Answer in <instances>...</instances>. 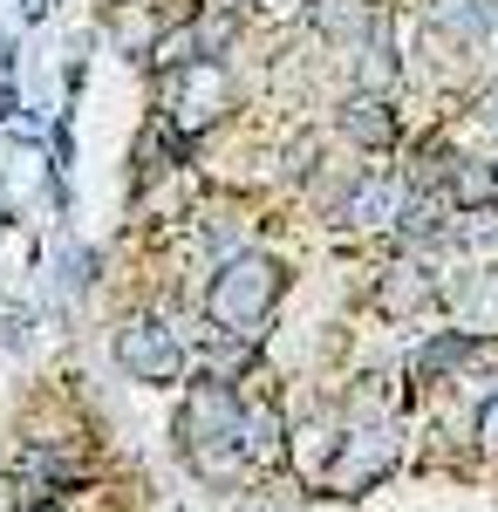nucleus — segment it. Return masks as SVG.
I'll list each match as a JSON object with an SVG mask.
<instances>
[{
	"label": "nucleus",
	"mask_w": 498,
	"mask_h": 512,
	"mask_svg": "<svg viewBox=\"0 0 498 512\" xmlns=\"http://www.w3.org/2000/svg\"><path fill=\"white\" fill-rule=\"evenodd\" d=\"M430 28H451V35L478 41L492 28V0H430Z\"/></svg>",
	"instance_id": "nucleus-10"
},
{
	"label": "nucleus",
	"mask_w": 498,
	"mask_h": 512,
	"mask_svg": "<svg viewBox=\"0 0 498 512\" xmlns=\"http://www.w3.org/2000/svg\"><path fill=\"white\" fill-rule=\"evenodd\" d=\"M437 294V280L423 274V267H389L383 287H376V301H383V315H417L423 301Z\"/></svg>",
	"instance_id": "nucleus-7"
},
{
	"label": "nucleus",
	"mask_w": 498,
	"mask_h": 512,
	"mask_svg": "<svg viewBox=\"0 0 498 512\" xmlns=\"http://www.w3.org/2000/svg\"><path fill=\"white\" fill-rule=\"evenodd\" d=\"M342 137H355L362 151H389L396 144V117H389L383 96H355L342 110Z\"/></svg>",
	"instance_id": "nucleus-6"
},
{
	"label": "nucleus",
	"mask_w": 498,
	"mask_h": 512,
	"mask_svg": "<svg viewBox=\"0 0 498 512\" xmlns=\"http://www.w3.org/2000/svg\"><path fill=\"white\" fill-rule=\"evenodd\" d=\"M178 451L192 458L198 478H239V458H246V410H239V396H232L219 376L185 396Z\"/></svg>",
	"instance_id": "nucleus-1"
},
{
	"label": "nucleus",
	"mask_w": 498,
	"mask_h": 512,
	"mask_svg": "<svg viewBox=\"0 0 498 512\" xmlns=\"http://www.w3.org/2000/svg\"><path fill=\"white\" fill-rule=\"evenodd\" d=\"M314 171V137H294V151H287V178H307Z\"/></svg>",
	"instance_id": "nucleus-16"
},
{
	"label": "nucleus",
	"mask_w": 498,
	"mask_h": 512,
	"mask_svg": "<svg viewBox=\"0 0 498 512\" xmlns=\"http://www.w3.org/2000/svg\"><path fill=\"white\" fill-rule=\"evenodd\" d=\"M253 7H260L267 21H301L307 14V0H253Z\"/></svg>",
	"instance_id": "nucleus-17"
},
{
	"label": "nucleus",
	"mask_w": 498,
	"mask_h": 512,
	"mask_svg": "<svg viewBox=\"0 0 498 512\" xmlns=\"http://www.w3.org/2000/svg\"><path fill=\"white\" fill-rule=\"evenodd\" d=\"M355 82H362V96H376L396 82V48H389V21L369 28V48H362V62H355Z\"/></svg>",
	"instance_id": "nucleus-9"
},
{
	"label": "nucleus",
	"mask_w": 498,
	"mask_h": 512,
	"mask_svg": "<svg viewBox=\"0 0 498 512\" xmlns=\"http://www.w3.org/2000/svg\"><path fill=\"white\" fill-rule=\"evenodd\" d=\"M478 437H485V451H498V396L478 410Z\"/></svg>",
	"instance_id": "nucleus-18"
},
{
	"label": "nucleus",
	"mask_w": 498,
	"mask_h": 512,
	"mask_svg": "<svg viewBox=\"0 0 498 512\" xmlns=\"http://www.w3.org/2000/svg\"><path fill=\"white\" fill-rule=\"evenodd\" d=\"M464 355H471V342H464V335H437V342L423 349V369H430V376H437V369H458Z\"/></svg>",
	"instance_id": "nucleus-14"
},
{
	"label": "nucleus",
	"mask_w": 498,
	"mask_h": 512,
	"mask_svg": "<svg viewBox=\"0 0 498 512\" xmlns=\"http://www.w3.org/2000/svg\"><path fill=\"white\" fill-rule=\"evenodd\" d=\"M205 246H212V253H232V246H239V219H232V212H212V219H205Z\"/></svg>",
	"instance_id": "nucleus-15"
},
{
	"label": "nucleus",
	"mask_w": 498,
	"mask_h": 512,
	"mask_svg": "<svg viewBox=\"0 0 498 512\" xmlns=\"http://www.w3.org/2000/svg\"><path fill=\"white\" fill-rule=\"evenodd\" d=\"M335 444H342V437L328 431V424H307L301 444H294V465H301L307 478H321V472H328V458H335Z\"/></svg>",
	"instance_id": "nucleus-12"
},
{
	"label": "nucleus",
	"mask_w": 498,
	"mask_h": 512,
	"mask_svg": "<svg viewBox=\"0 0 498 512\" xmlns=\"http://www.w3.org/2000/svg\"><path fill=\"white\" fill-rule=\"evenodd\" d=\"M226 110V76L219 62H178V130H205V123Z\"/></svg>",
	"instance_id": "nucleus-5"
},
{
	"label": "nucleus",
	"mask_w": 498,
	"mask_h": 512,
	"mask_svg": "<svg viewBox=\"0 0 498 512\" xmlns=\"http://www.w3.org/2000/svg\"><path fill=\"white\" fill-rule=\"evenodd\" d=\"M498 178L485 171V164H451V198H458L464 212H478V205H492Z\"/></svg>",
	"instance_id": "nucleus-11"
},
{
	"label": "nucleus",
	"mask_w": 498,
	"mask_h": 512,
	"mask_svg": "<svg viewBox=\"0 0 498 512\" xmlns=\"http://www.w3.org/2000/svg\"><path fill=\"white\" fill-rule=\"evenodd\" d=\"M28 512H55V506H28Z\"/></svg>",
	"instance_id": "nucleus-19"
},
{
	"label": "nucleus",
	"mask_w": 498,
	"mask_h": 512,
	"mask_svg": "<svg viewBox=\"0 0 498 512\" xmlns=\"http://www.w3.org/2000/svg\"><path fill=\"white\" fill-rule=\"evenodd\" d=\"M280 287H287V267L267 260V253H232L219 280H212V328L219 335H253L260 321L273 315V301H280Z\"/></svg>",
	"instance_id": "nucleus-2"
},
{
	"label": "nucleus",
	"mask_w": 498,
	"mask_h": 512,
	"mask_svg": "<svg viewBox=\"0 0 498 512\" xmlns=\"http://www.w3.org/2000/svg\"><path fill=\"white\" fill-rule=\"evenodd\" d=\"M116 362H123V376H137V383H178V369H185V342L171 335V321L137 315L123 335H116Z\"/></svg>",
	"instance_id": "nucleus-3"
},
{
	"label": "nucleus",
	"mask_w": 498,
	"mask_h": 512,
	"mask_svg": "<svg viewBox=\"0 0 498 512\" xmlns=\"http://www.w3.org/2000/svg\"><path fill=\"white\" fill-rule=\"evenodd\" d=\"M314 28L335 35V41H355V35L376 28V7L369 0H314Z\"/></svg>",
	"instance_id": "nucleus-8"
},
{
	"label": "nucleus",
	"mask_w": 498,
	"mask_h": 512,
	"mask_svg": "<svg viewBox=\"0 0 498 512\" xmlns=\"http://www.w3.org/2000/svg\"><path fill=\"white\" fill-rule=\"evenodd\" d=\"M464 308H471V328H498V274H478V280H471Z\"/></svg>",
	"instance_id": "nucleus-13"
},
{
	"label": "nucleus",
	"mask_w": 498,
	"mask_h": 512,
	"mask_svg": "<svg viewBox=\"0 0 498 512\" xmlns=\"http://www.w3.org/2000/svg\"><path fill=\"white\" fill-rule=\"evenodd\" d=\"M389 458H396V437H389V424H362V431H348L342 444H335V458H328L321 485H335L342 499H355V492H362L376 472H389Z\"/></svg>",
	"instance_id": "nucleus-4"
}]
</instances>
